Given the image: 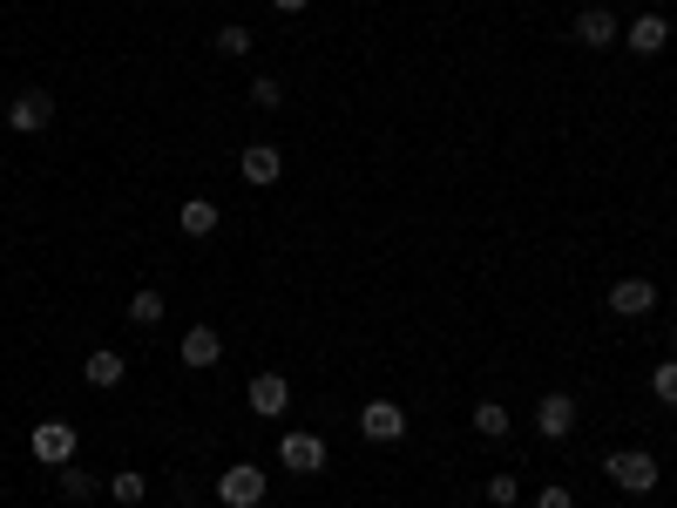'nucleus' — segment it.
Masks as SVG:
<instances>
[{
	"instance_id": "obj_1",
	"label": "nucleus",
	"mask_w": 677,
	"mask_h": 508,
	"mask_svg": "<svg viewBox=\"0 0 677 508\" xmlns=\"http://www.w3.org/2000/svg\"><path fill=\"white\" fill-rule=\"evenodd\" d=\"M603 475H610V482H617L623 495H651L664 467H657V461H651L644 448H623V454H610V461H603Z\"/></svg>"
},
{
	"instance_id": "obj_2",
	"label": "nucleus",
	"mask_w": 677,
	"mask_h": 508,
	"mask_svg": "<svg viewBox=\"0 0 677 508\" xmlns=\"http://www.w3.org/2000/svg\"><path fill=\"white\" fill-rule=\"evenodd\" d=\"M217 501H224V508H258V501H264V467L237 461L230 475H217Z\"/></svg>"
},
{
	"instance_id": "obj_3",
	"label": "nucleus",
	"mask_w": 677,
	"mask_h": 508,
	"mask_svg": "<svg viewBox=\"0 0 677 508\" xmlns=\"http://www.w3.org/2000/svg\"><path fill=\"white\" fill-rule=\"evenodd\" d=\"M48 123H55V95L48 89H27V95L8 102V129L14 136H34V129H48Z\"/></svg>"
},
{
	"instance_id": "obj_4",
	"label": "nucleus",
	"mask_w": 677,
	"mask_h": 508,
	"mask_svg": "<svg viewBox=\"0 0 677 508\" xmlns=\"http://www.w3.org/2000/svg\"><path fill=\"white\" fill-rule=\"evenodd\" d=\"M27 448H34V461L68 467V461H75V427H68V420H42V427L27 434Z\"/></svg>"
},
{
	"instance_id": "obj_5",
	"label": "nucleus",
	"mask_w": 677,
	"mask_h": 508,
	"mask_svg": "<svg viewBox=\"0 0 677 508\" xmlns=\"http://www.w3.org/2000/svg\"><path fill=\"white\" fill-rule=\"evenodd\" d=\"M360 434H366V441H400V434H407L400 400H366V407H360Z\"/></svg>"
},
{
	"instance_id": "obj_6",
	"label": "nucleus",
	"mask_w": 677,
	"mask_h": 508,
	"mask_svg": "<svg viewBox=\"0 0 677 508\" xmlns=\"http://www.w3.org/2000/svg\"><path fill=\"white\" fill-rule=\"evenodd\" d=\"M278 461H285L292 475H318V467H326V441L318 434H278Z\"/></svg>"
},
{
	"instance_id": "obj_7",
	"label": "nucleus",
	"mask_w": 677,
	"mask_h": 508,
	"mask_svg": "<svg viewBox=\"0 0 677 508\" xmlns=\"http://www.w3.org/2000/svg\"><path fill=\"white\" fill-rule=\"evenodd\" d=\"M651 305H657V285H651V279H617V285H610V312H617V319H644Z\"/></svg>"
},
{
	"instance_id": "obj_8",
	"label": "nucleus",
	"mask_w": 677,
	"mask_h": 508,
	"mask_svg": "<svg viewBox=\"0 0 677 508\" xmlns=\"http://www.w3.org/2000/svg\"><path fill=\"white\" fill-rule=\"evenodd\" d=\"M576 42H583V48H610V42H623V27H617L610 8H583V14H576Z\"/></svg>"
},
{
	"instance_id": "obj_9",
	"label": "nucleus",
	"mask_w": 677,
	"mask_h": 508,
	"mask_svg": "<svg viewBox=\"0 0 677 508\" xmlns=\"http://www.w3.org/2000/svg\"><path fill=\"white\" fill-rule=\"evenodd\" d=\"M245 400H251V414H264V420H278V414H285V400H292V386H285V373H258Z\"/></svg>"
},
{
	"instance_id": "obj_10",
	"label": "nucleus",
	"mask_w": 677,
	"mask_h": 508,
	"mask_svg": "<svg viewBox=\"0 0 677 508\" xmlns=\"http://www.w3.org/2000/svg\"><path fill=\"white\" fill-rule=\"evenodd\" d=\"M535 427H542L549 441L576 434V400H569V394H542V407H535Z\"/></svg>"
},
{
	"instance_id": "obj_11",
	"label": "nucleus",
	"mask_w": 677,
	"mask_h": 508,
	"mask_svg": "<svg viewBox=\"0 0 677 508\" xmlns=\"http://www.w3.org/2000/svg\"><path fill=\"white\" fill-rule=\"evenodd\" d=\"M278 177H285V149H278V143H251L245 149V183H278Z\"/></svg>"
},
{
	"instance_id": "obj_12",
	"label": "nucleus",
	"mask_w": 677,
	"mask_h": 508,
	"mask_svg": "<svg viewBox=\"0 0 677 508\" xmlns=\"http://www.w3.org/2000/svg\"><path fill=\"white\" fill-rule=\"evenodd\" d=\"M217 353H224L217 326H190L183 332V366H217Z\"/></svg>"
},
{
	"instance_id": "obj_13",
	"label": "nucleus",
	"mask_w": 677,
	"mask_h": 508,
	"mask_svg": "<svg viewBox=\"0 0 677 508\" xmlns=\"http://www.w3.org/2000/svg\"><path fill=\"white\" fill-rule=\"evenodd\" d=\"M664 42H670V21H664V14L630 21V48H636V55H664Z\"/></svg>"
},
{
	"instance_id": "obj_14",
	"label": "nucleus",
	"mask_w": 677,
	"mask_h": 508,
	"mask_svg": "<svg viewBox=\"0 0 677 508\" xmlns=\"http://www.w3.org/2000/svg\"><path fill=\"white\" fill-rule=\"evenodd\" d=\"M177 224H183V238H211V230H217V204L211 197H190L177 211Z\"/></svg>"
},
{
	"instance_id": "obj_15",
	"label": "nucleus",
	"mask_w": 677,
	"mask_h": 508,
	"mask_svg": "<svg viewBox=\"0 0 677 508\" xmlns=\"http://www.w3.org/2000/svg\"><path fill=\"white\" fill-rule=\"evenodd\" d=\"M82 373H89V386H123V353H109V346H95Z\"/></svg>"
},
{
	"instance_id": "obj_16",
	"label": "nucleus",
	"mask_w": 677,
	"mask_h": 508,
	"mask_svg": "<svg viewBox=\"0 0 677 508\" xmlns=\"http://www.w3.org/2000/svg\"><path fill=\"white\" fill-rule=\"evenodd\" d=\"M467 420H474V434H488V441H501V434H508V407H501V400H482Z\"/></svg>"
},
{
	"instance_id": "obj_17",
	"label": "nucleus",
	"mask_w": 677,
	"mask_h": 508,
	"mask_svg": "<svg viewBox=\"0 0 677 508\" xmlns=\"http://www.w3.org/2000/svg\"><path fill=\"white\" fill-rule=\"evenodd\" d=\"M109 495H115V501H123V508H136V501L149 495V482L136 475V467H123V475H109Z\"/></svg>"
},
{
	"instance_id": "obj_18",
	"label": "nucleus",
	"mask_w": 677,
	"mask_h": 508,
	"mask_svg": "<svg viewBox=\"0 0 677 508\" xmlns=\"http://www.w3.org/2000/svg\"><path fill=\"white\" fill-rule=\"evenodd\" d=\"M129 319H136V326H156V319H163V292H156V285H143V292L129 298Z\"/></svg>"
},
{
	"instance_id": "obj_19",
	"label": "nucleus",
	"mask_w": 677,
	"mask_h": 508,
	"mask_svg": "<svg viewBox=\"0 0 677 508\" xmlns=\"http://www.w3.org/2000/svg\"><path fill=\"white\" fill-rule=\"evenodd\" d=\"M217 55H230V61H237V55H251V27H237V21H230V27L217 34Z\"/></svg>"
},
{
	"instance_id": "obj_20",
	"label": "nucleus",
	"mask_w": 677,
	"mask_h": 508,
	"mask_svg": "<svg viewBox=\"0 0 677 508\" xmlns=\"http://www.w3.org/2000/svg\"><path fill=\"white\" fill-rule=\"evenodd\" d=\"M61 488H68V501H89V495H95V475H82V467L68 461V467H61Z\"/></svg>"
},
{
	"instance_id": "obj_21",
	"label": "nucleus",
	"mask_w": 677,
	"mask_h": 508,
	"mask_svg": "<svg viewBox=\"0 0 677 508\" xmlns=\"http://www.w3.org/2000/svg\"><path fill=\"white\" fill-rule=\"evenodd\" d=\"M651 394H657V400H670V407H677V360H670V366H657V373H651Z\"/></svg>"
},
{
	"instance_id": "obj_22",
	"label": "nucleus",
	"mask_w": 677,
	"mask_h": 508,
	"mask_svg": "<svg viewBox=\"0 0 677 508\" xmlns=\"http://www.w3.org/2000/svg\"><path fill=\"white\" fill-rule=\"evenodd\" d=\"M251 102H258V109H278V102H285V89H278L271 75H258V82H251Z\"/></svg>"
},
{
	"instance_id": "obj_23",
	"label": "nucleus",
	"mask_w": 677,
	"mask_h": 508,
	"mask_svg": "<svg viewBox=\"0 0 677 508\" xmlns=\"http://www.w3.org/2000/svg\"><path fill=\"white\" fill-rule=\"evenodd\" d=\"M515 495H522V488H515V475H488V501H495V508H508Z\"/></svg>"
},
{
	"instance_id": "obj_24",
	"label": "nucleus",
	"mask_w": 677,
	"mask_h": 508,
	"mask_svg": "<svg viewBox=\"0 0 677 508\" xmlns=\"http://www.w3.org/2000/svg\"><path fill=\"white\" fill-rule=\"evenodd\" d=\"M535 508H576V495H569V488H542Z\"/></svg>"
},
{
	"instance_id": "obj_25",
	"label": "nucleus",
	"mask_w": 677,
	"mask_h": 508,
	"mask_svg": "<svg viewBox=\"0 0 677 508\" xmlns=\"http://www.w3.org/2000/svg\"><path fill=\"white\" fill-rule=\"evenodd\" d=\"M271 8H278V14H298V8H312V0H271Z\"/></svg>"
}]
</instances>
